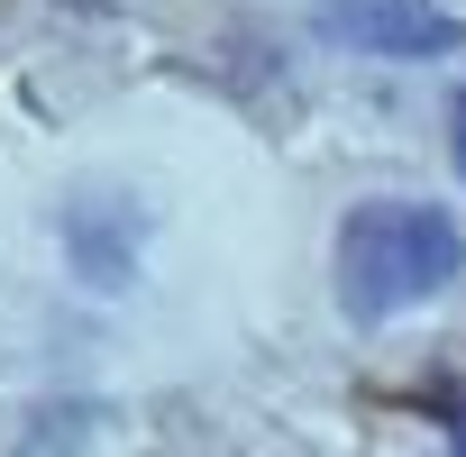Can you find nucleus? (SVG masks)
<instances>
[{
  "label": "nucleus",
  "instance_id": "nucleus-2",
  "mask_svg": "<svg viewBox=\"0 0 466 457\" xmlns=\"http://www.w3.org/2000/svg\"><path fill=\"white\" fill-rule=\"evenodd\" d=\"M320 37L375 65H430L466 46V19L439 0H320Z\"/></svg>",
  "mask_w": 466,
  "mask_h": 457
},
{
  "label": "nucleus",
  "instance_id": "nucleus-4",
  "mask_svg": "<svg viewBox=\"0 0 466 457\" xmlns=\"http://www.w3.org/2000/svg\"><path fill=\"white\" fill-rule=\"evenodd\" d=\"M457 448H466V421H457Z\"/></svg>",
  "mask_w": 466,
  "mask_h": 457
},
{
  "label": "nucleus",
  "instance_id": "nucleus-1",
  "mask_svg": "<svg viewBox=\"0 0 466 457\" xmlns=\"http://www.w3.org/2000/svg\"><path fill=\"white\" fill-rule=\"evenodd\" d=\"M466 275V228H457V210H439V201H402V192H384V201H357L348 219H339V302H348V320H402V311H420V302H439L448 284Z\"/></svg>",
  "mask_w": 466,
  "mask_h": 457
},
{
  "label": "nucleus",
  "instance_id": "nucleus-3",
  "mask_svg": "<svg viewBox=\"0 0 466 457\" xmlns=\"http://www.w3.org/2000/svg\"><path fill=\"white\" fill-rule=\"evenodd\" d=\"M448 128H457V165H466V92L448 101Z\"/></svg>",
  "mask_w": 466,
  "mask_h": 457
}]
</instances>
